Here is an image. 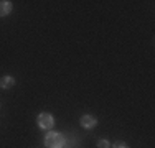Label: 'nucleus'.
Returning <instances> with one entry per match:
<instances>
[{"mask_svg":"<svg viewBox=\"0 0 155 148\" xmlns=\"http://www.w3.org/2000/svg\"><path fill=\"white\" fill-rule=\"evenodd\" d=\"M64 143H66V140L63 137V133H60V132H50L45 137L46 148H63Z\"/></svg>","mask_w":155,"mask_h":148,"instance_id":"1","label":"nucleus"},{"mask_svg":"<svg viewBox=\"0 0 155 148\" xmlns=\"http://www.w3.org/2000/svg\"><path fill=\"white\" fill-rule=\"evenodd\" d=\"M36 124H38V127L43 128V130H50V128L54 127V117L48 112H43L36 117Z\"/></svg>","mask_w":155,"mask_h":148,"instance_id":"2","label":"nucleus"},{"mask_svg":"<svg viewBox=\"0 0 155 148\" xmlns=\"http://www.w3.org/2000/svg\"><path fill=\"white\" fill-rule=\"evenodd\" d=\"M96 125H97V118L93 117V115H83L81 117V127L83 128H87V130H91V128H94Z\"/></svg>","mask_w":155,"mask_h":148,"instance_id":"3","label":"nucleus"},{"mask_svg":"<svg viewBox=\"0 0 155 148\" xmlns=\"http://www.w3.org/2000/svg\"><path fill=\"white\" fill-rule=\"evenodd\" d=\"M12 2H8V0H3V2H0V17H7V15L12 13Z\"/></svg>","mask_w":155,"mask_h":148,"instance_id":"4","label":"nucleus"},{"mask_svg":"<svg viewBox=\"0 0 155 148\" xmlns=\"http://www.w3.org/2000/svg\"><path fill=\"white\" fill-rule=\"evenodd\" d=\"M15 86V79H13L12 76H3L0 77V87L2 89H10Z\"/></svg>","mask_w":155,"mask_h":148,"instance_id":"5","label":"nucleus"},{"mask_svg":"<svg viewBox=\"0 0 155 148\" xmlns=\"http://www.w3.org/2000/svg\"><path fill=\"white\" fill-rule=\"evenodd\" d=\"M112 148H130V146H129L125 142H114Z\"/></svg>","mask_w":155,"mask_h":148,"instance_id":"6","label":"nucleus"},{"mask_svg":"<svg viewBox=\"0 0 155 148\" xmlns=\"http://www.w3.org/2000/svg\"><path fill=\"white\" fill-rule=\"evenodd\" d=\"M110 143L107 142V140H99L97 142V148H109Z\"/></svg>","mask_w":155,"mask_h":148,"instance_id":"7","label":"nucleus"},{"mask_svg":"<svg viewBox=\"0 0 155 148\" xmlns=\"http://www.w3.org/2000/svg\"><path fill=\"white\" fill-rule=\"evenodd\" d=\"M0 107H2V104H0Z\"/></svg>","mask_w":155,"mask_h":148,"instance_id":"8","label":"nucleus"}]
</instances>
